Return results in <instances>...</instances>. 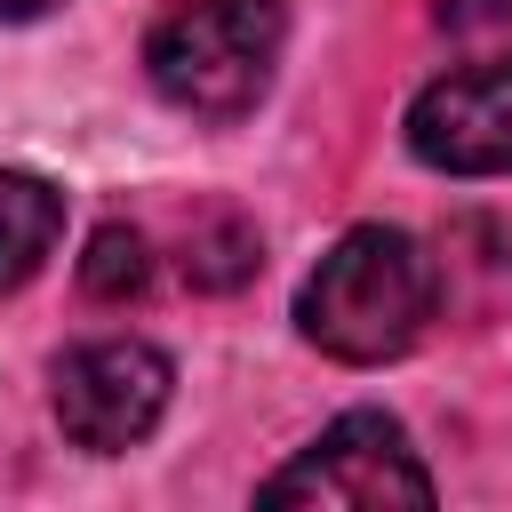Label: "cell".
<instances>
[{
	"mask_svg": "<svg viewBox=\"0 0 512 512\" xmlns=\"http://www.w3.org/2000/svg\"><path fill=\"white\" fill-rule=\"evenodd\" d=\"M432 296H440V272L400 224H352L312 264V280L296 296V328L328 360L368 368V360H392V352H408L424 336Z\"/></svg>",
	"mask_w": 512,
	"mask_h": 512,
	"instance_id": "1",
	"label": "cell"
},
{
	"mask_svg": "<svg viewBox=\"0 0 512 512\" xmlns=\"http://www.w3.org/2000/svg\"><path fill=\"white\" fill-rule=\"evenodd\" d=\"M280 0H184L152 24L144 72L192 120H240L280 64Z\"/></svg>",
	"mask_w": 512,
	"mask_h": 512,
	"instance_id": "2",
	"label": "cell"
},
{
	"mask_svg": "<svg viewBox=\"0 0 512 512\" xmlns=\"http://www.w3.org/2000/svg\"><path fill=\"white\" fill-rule=\"evenodd\" d=\"M264 504H352V512H376V504H432V472L416 464L408 432L384 416V408H352L336 416L296 464H280L264 488Z\"/></svg>",
	"mask_w": 512,
	"mask_h": 512,
	"instance_id": "3",
	"label": "cell"
},
{
	"mask_svg": "<svg viewBox=\"0 0 512 512\" xmlns=\"http://www.w3.org/2000/svg\"><path fill=\"white\" fill-rule=\"evenodd\" d=\"M168 384H176L168 352H152V344H136V336L80 344V352L56 360V424H64L80 448L120 456V448H136V440L160 424Z\"/></svg>",
	"mask_w": 512,
	"mask_h": 512,
	"instance_id": "4",
	"label": "cell"
},
{
	"mask_svg": "<svg viewBox=\"0 0 512 512\" xmlns=\"http://www.w3.org/2000/svg\"><path fill=\"white\" fill-rule=\"evenodd\" d=\"M408 144H416V160H432L448 176H504L512 168V56L432 80L408 104Z\"/></svg>",
	"mask_w": 512,
	"mask_h": 512,
	"instance_id": "5",
	"label": "cell"
},
{
	"mask_svg": "<svg viewBox=\"0 0 512 512\" xmlns=\"http://www.w3.org/2000/svg\"><path fill=\"white\" fill-rule=\"evenodd\" d=\"M56 232H64V192L24 168H0V288L32 280L56 248Z\"/></svg>",
	"mask_w": 512,
	"mask_h": 512,
	"instance_id": "6",
	"label": "cell"
},
{
	"mask_svg": "<svg viewBox=\"0 0 512 512\" xmlns=\"http://www.w3.org/2000/svg\"><path fill=\"white\" fill-rule=\"evenodd\" d=\"M248 272H256V232L240 216H216L184 240V280L192 288H240Z\"/></svg>",
	"mask_w": 512,
	"mask_h": 512,
	"instance_id": "7",
	"label": "cell"
},
{
	"mask_svg": "<svg viewBox=\"0 0 512 512\" xmlns=\"http://www.w3.org/2000/svg\"><path fill=\"white\" fill-rule=\"evenodd\" d=\"M144 272H152V256H144V232H136V224H104V232L88 240V256H80V288L104 296V304L136 296Z\"/></svg>",
	"mask_w": 512,
	"mask_h": 512,
	"instance_id": "8",
	"label": "cell"
},
{
	"mask_svg": "<svg viewBox=\"0 0 512 512\" xmlns=\"http://www.w3.org/2000/svg\"><path fill=\"white\" fill-rule=\"evenodd\" d=\"M440 16L448 24H488V16H512V0H448Z\"/></svg>",
	"mask_w": 512,
	"mask_h": 512,
	"instance_id": "9",
	"label": "cell"
},
{
	"mask_svg": "<svg viewBox=\"0 0 512 512\" xmlns=\"http://www.w3.org/2000/svg\"><path fill=\"white\" fill-rule=\"evenodd\" d=\"M48 8H64V0H0V24H32V16H48Z\"/></svg>",
	"mask_w": 512,
	"mask_h": 512,
	"instance_id": "10",
	"label": "cell"
}]
</instances>
